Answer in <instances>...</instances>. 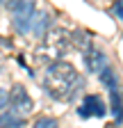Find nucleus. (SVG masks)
I'll list each match as a JSON object with an SVG mask.
<instances>
[{
  "instance_id": "nucleus-1",
  "label": "nucleus",
  "mask_w": 123,
  "mask_h": 128,
  "mask_svg": "<svg viewBox=\"0 0 123 128\" xmlns=\"http://www.w3.org/2000/svg\"><path fill=\"white\" fill-rule=\"evenodd\" d=\"M84 87V78L80 71L68 62H50L48 71L43 76V92L50 96L53 101L68 103L73 101L78 92Z\"/></svg>"
},
{
  "instance_id": "nucleus-2",
  "label": "nucleus",
  "mask_w": 123,
  "mask_h": 128,
  "mask_svg": "<svg viewBox=\"0 0 123 128\" xmlns=\"http://www.w3.org/2000/svg\"><path fill=\"white\" fill-rule=\"evenodd\" d=\"M71 44V32L64 30V28H50L46 34L41 37V46H39V50L34 53L41 62H55L57 57L64 55V50L68 48Z\"/></svg>"
},
{
  "instance_id": "nucleus-3",
  "label": "nucleus",
  "mask_w": 123,
  "mask_h": 128,
  "mask_svg": "<svg viewBox=\"0 0 123 128\" xmlns=\"http://www.w3.org/2000/svg\"><path fill=\"white\" fill-rule=\"evenodd\" d=\"M98 76H100V80H103V85L107 87V92H110V110H112L114 119H116V121H123V92H121V87H119V80H116L114 69L107 64Z\"/></svg>"
},
{
  "instance_id": "nucleus-4",
  "label": "nucleus",
  "mask_w": 123,
  "mask_h": 128,
  "mask_svg": "<svg viewBox=\"0 0 123 128\" xmlns=\"http://www.w3.org/2000/svg\"><path fill=\"white\" fill-rule=\"evenodd\" d=\"M9 108L16 112V114H23V117L32 112L34 103H32V98H30V94H27V89L23 85H14L11 87V92H9Z\"/></svg>"
},
{
  "instance_id": "nucleus-5",
  "label": "nucleus",
  "mask_w": 123,
  "mask_h": 128,
  "mask_svg": "<svg viewBox=\"0 0 123 128\" xmlns=\"http://www.w3.org/2000/svg\"><path fill=\"white\" fill-rule=\"evenodd\" d=\"M37 14V5L34 0H23L21 7L14 12V28H16L18 32H30V25H32V18Z\"/></svg>"
},
{
  "instance_id": "nucleus-6",
  "label": "nucleus",
  "mask_w": 123,
  "mask_h": 128,
  "mask_svg": "<svg viewBox=\"0 0 123 128\" xmlns=\"http://www.w3.org/2000/svg\"><path fill=\"white\" fill-rule=\"evenodd\" d=\"M78 114H80L82 119H89V117H105V114H107V105H105V101L100 98L98 94H89V96H84V101L80 103Z\"/></svg>"
},
{
  "instance_id": "nucleus-7",
  "label": "nucleus",
  "mask_w": 123,
  "mask_h": 128,
  "mask_svg": "<svg viewBox=\"0 0 123 128\" xmlns=\"http://www.w3.org/2000/svg\"><path fill=\"white\" fill-rule=\"evenodd\" d=\"M84 66H87V71H91V73H100V71L107 66L105 53L98 50V48H87V50H84Z\"/></svg>"
},
{
  "instance_id": "nucleus-8",
  "label": "nucleus",
  "mask_w": 123,
  "mask_h": 128,
  "mask_svg": "<svg viewBox=\"0 0 123 128\" xmlns=\"http://www.w3.org/2000/svg\"><path fill=\"white\" fill-rule=\"evenodd\" d=\"M48 30H50V14L37 12L34 18H32V25H30V32H34V37H43Z\"/></svg>"
},
{
  "instance_id": "nucleus-9",
  "label": "nucleus",
  "mask_w": 123,
  "mask_h": 128,
  "mask_svg": "<svg viewBox=\"0 0 123 128\" xmlns=\"http://www.w3.org/2000/svg\"><path fill=\"white\" fill-rule=\"evenodd\" d=\"M0 126H7V128L25 126V117L23 114H16L14 110H5V112H0Z\"/></svg>"
},
{
  "instance_id": "nucleus-10",
  "label": "nucleus",
  "mask_w": 123,
  "mask_h": 128,
  "mask_svg": "<svg viewBox=\"0 0 123 128\" xmlns=\"http://www.w3.org/2000/svg\"><path fill=\"white\" fill-rule=\"evenodd\" d=\"M71 44H75L80 48V50H87V48H91V34L89 32H71Z\"/></svg>"
},
{
  "instance_id": "nucleus-11",
  "label": "nucleus",
  "mask_w": 123,
  "mask_h": 128,
  "mask_svg": "<svg viewBox=\"0 0 123 128\" xmlns=\"http://www.w3.org/2000/svg\"><path fill=\"white\" fill-rule=\"evenodd\" d=\"M34 126H39V128H55L57 126V119H53V117H39L34 121Z\"/></svg>"
},
{
  "instance_id": "nucleus-12",
  "label": "nucleus",
  "mask_w": 123,
  "mask_h": 128,
  "mask_svg": "<svg viewBox=\"0 0 123 128\" xmlns=\"http://www.w3.org/2000/svg\"><path fill=\"white\" fill-rule=\"evenodd\" d=\"M21 2H23V0H5V7H7V12H16L18 7H21Z\"/></svg>"
},
{
  "instance_id": "nucleus-13",
  "label": "nucleus",
  "mask_w": 123,
  "mask_h": 128,
  "mask_svg": "<svg viewBox=\"0 0 123 128\" xmlns=\"http://www.w3.org/2000/svg\"><path fill=\"white\" fill-rule=\"evenodd\" d=\"M112 9H114V16H119V18L123 21V0H116Z\"/></svg>"
},
{
  "instance_id": "nucleus-14",
  "label": "nucleus",
  "mask_w": 123,
  "mask_h": 128,
  "mask_svg": "<svg viewBox=\"0 0 123 128\" xmlns=\"http://www.w3.org/2000/svg\"><path fill=\"white\" fill-rule=\"evenodd\" d=\"M5 105H9V94H7L2 87H0V110H2Z\"/></svg>"
},
{
  "instance_id": "nucleus-15",
  "label": "nucleus",
  "mask_w": 123,
  "mask_h": 128,
  "mask_svg": "<svg viewBox=\"0 0 123 128\" xmlns=\"http://www.w3.org/2000/svg\"><path fill=\"white\" fill-rule=\"evenodd\" d=\"M2 2H5V0H0V5H2Z\"/></svg>"
}]
</instances>
